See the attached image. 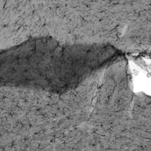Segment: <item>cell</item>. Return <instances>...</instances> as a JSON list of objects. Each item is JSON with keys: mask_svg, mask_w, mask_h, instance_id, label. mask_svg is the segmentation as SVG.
<instances>
[{"mask_svg": "<svg viewBox=\"0 0 151 151\" xmlns=\"http://www.w3.org/2000/svg\"><path fill=\"white\" fill-rule=\"evenodd\" d=\"M107 66L102 44L62 45L47 37L0 51V81L74 86Z\"/></svg>", "mask_w": 151, "mask_h": 151, "instance_id": "6da1fadb", "label": "cell"}]
</instances>
